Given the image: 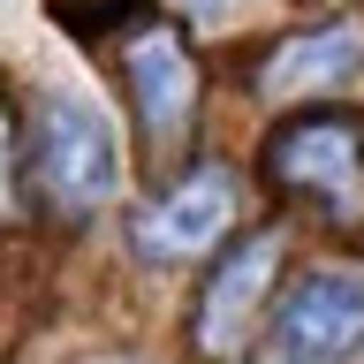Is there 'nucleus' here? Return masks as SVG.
Listing matches in <instances>:
<instances>
[{
  "instance_id": "f257e3e1",
  "label": "nucleus",
  "mask_w": 364,
  "mask_h": 364,
  "mask_svg": "<svg viewBox=\"0 0 364 364\" xmlns=\"http://www.w3.org/2000/svg\"><path fill=\"white\" fill-rule=\"evenodd\" d=\"M266 175L326 228H364V122L357 114H296L266 136Z\"/></svg>"
},
{
  "instance_id": "f03ea898",
  "label": "nucleus",
  "mask_w": 364,
  "mask_h": 364,
  "mask_svg": "<svg viewBox=\"0 0 364 364\" xmlns=\"http://www.w3.org/2000/svg\"><path fill=\"white\" fill-rule=\"evenodd\" d=\"M31 182L53 220H84L114 198V129L91 99H76V91L46 99L38 129H31Z\"/></svg>"
},
{
  "instance_id": "7ed1b4c3",
  "label": "nucleus",
  "mask_w": 364,
  "mask_h": 364,
  "mask_svg": "<svg viewBox=\"0 0 364 364\" xmlns=\"http://www.w3.org/2000/svg\"><path fill=\"white\" fill-rule=\"evenodd\" d=\"M273 273H281V235L273 228H258V235L220 250V266L205 273L198 311H190V349L205 364H235L250 349V326L273 304Z\"/></svg>"
},
{
  "instance_id": "20e7f679",
  "label": "nucleus",
  "mask_w": 364,
  "mask_h": 364,
  "mask_svg": "<svg viewBox=\"0 0 364 364\" xmlns=\"http://www.w3.org/2000/svg\"><path fill=\"white\" fill-rule=\"evenodd\" d=\"M228 228H235V175L228 167H190L136 213V250L152 266H182V258H205Z\"/></svg>"
},
{
  "instance_id": "39448f33",
  "label": "nucleus",
  "mask_w": 364,
  "mask_h": 364,
  "mask_svg": "<svg viewBox=\"0 0 364 364\" xmlns=\"http://www.w3.org/2000/svg\"><path fill=\"white\" fill-rule=\"evenodd\" d=\"M273 341L289 364H349L364 349V281L357 273H304L273 311Z\"/></svg>"
},
{
  "instance_id": "423d86ee",
  "label": "nucleus",
  "mask_w": 364,
  "mask_h": 364,
  "mask_svg": "<svg viewBox=\"0 0 364 364\" xmlns=\"http://www.w3.org/2000/svg\"><path fill=\"white\" fill-rule=\"evenodd\" d=\"M122 61H129V99H136L144 136L152 144H175L190 129V107H198V68H190L182 31H136Z\"/></svg>"
},
{
  "instance_id": "0eeeda50",
  "label": "nucleus",
  "mask_w": 364,
  "mask_h": 364,
  "mask_svg": "<svg viewBox=\"0 0 364 364\" xmlns=\"http://www.w3.org/2000/svg\"><path fill=\"white\" fill-rule=\"evenodd\" d=\"M357 61H364V31L357 23H318V31H304V38L273 46V61L258 68V91H266V99H304V91L341 84Z\"/></svg>"
},
{
  "instance_id": "6e6552de",
  "label": "nucleus",
  "mask_w": 364,
  "mask_h": 364,
  "mask_svg": "<svg viewBox=\"0 0 364 364\" xmlns=\"http://www.w3.org/2000/svg\"><path fill=\"white\" fill-rule=\"evenodd\" d=\"M16 129H8V99H0V220H8V213H16Z\"/></svg>"
},
{
  "instance_id": "1a4fd4ad",
  "label": "nucleus",
  "mask_w": 364,
  "mask_h": 364,
  "mask_svg": "<svg viewBox=\"0 0 364 364\" xmlns=\"http://www.w3.org/2000/svg\"><path fill=\"white\" fill-rule=\"evenodd\" d=\"M182 8H190V16H198V23H213V16H220V8H228V0H182Z\"/></svg>"
}]
</instances>
